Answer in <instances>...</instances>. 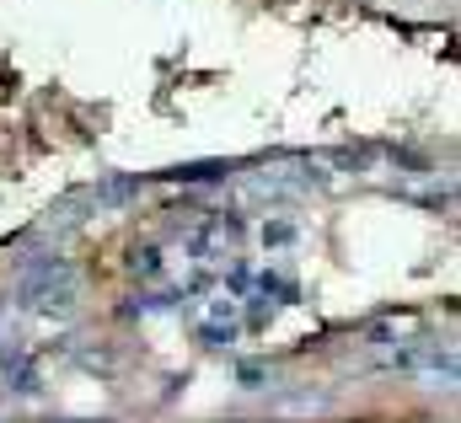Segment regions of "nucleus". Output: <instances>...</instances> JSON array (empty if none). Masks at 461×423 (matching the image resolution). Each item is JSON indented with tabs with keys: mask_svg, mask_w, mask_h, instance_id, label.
<instances>
[{
	"mask_svg": "<svg viewBox=\"0 0 461 423\" xmlns=\"http://www.w3.org/2000/svg\"><path fill=\"white\" fill-rule=\"evenodd\" d=\"M129 268H134V274H145V279H156V274H161V252H156V247H145V252H134V257H129Z\"/></svg>",
	"mask_w": 461,
	"mask_h": 423,
	"instance_id": "2",
	"label": "nucleus"
},
{
	"mask_svg": "<svg viewBox=\"0 0 461 423\" xmlns=\"http://www.w3.org/2000/svg\"><path fill=\"white\" fill-rule=\"evenodd\" d=\"M22 301L38 306V311L70 306V301H76V268H70V263H43V268H32V274L22 279Z\"/></svg>",
	"mask_w": 461,
	"mask_h": 423,
	"instance_id": "1",
	"label": "nucleus"
}]
</instances>
